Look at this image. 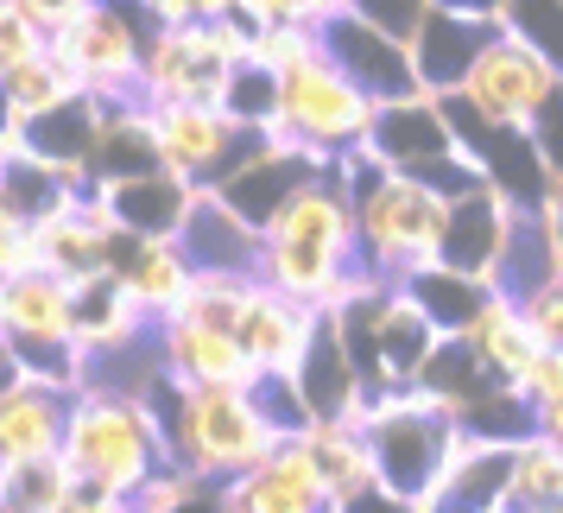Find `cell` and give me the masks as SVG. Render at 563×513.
<instances>
[{
	"label": "cell",
	"instance_id": "cell-1",
	"mask_svg": "<svg viewBox=\"0 0 563 513\" xmlns=\"http://www.w3.org/2000/svg\"><path fill=\"white\" fill-rule=\"evenodd\" d=\"M260 285L285 292L291 305H310L335 317L349 310L355 298L380 292V273L361 260V216H355V197L342 190L335 172L310 178L285 216L266 229V260H260Z\"/></svg>",
	"mask_w": 563,
	"mask_h": 513
},
{
	"label": "cell",
	"instance_id": "cell-2",
	"mask_svg": "<svg viewBox=\"0 0 563 513\" xmlns=\"http://www.w3.org/2000/svg\"><path fill=\"white\" fill-rule=\"evenodd\" d=\"M158 425L172 444V469L197 476L209 488H234L241 476H254L260 462H273L285 450V437L266 425V412L254 406V393L241 386H158Z\"/></svg>",
	"mask_w": 563,
	"mask_h": 513
},
{
	"label": "cell",
	"instance_id": "cell-3",
	"mask_svg": "<svg viewBox=\"0 0 563 513\" xmlns=\"http://www.w3.org/2000/svg\"><path fill=\"white\" fill-rule=\"evenodd\" d=\"M342 190L355 197L361 216V260L380 273L386 285H406L418 273L443 266V234H450V204L431 184L386 172L374 153H355L335 165Z\"/></svg>",
	"mask_w": 563,
	"mask_h": 513
},
{
	"label": "cell",
	"instance_id": "cell-4",
	"mask_svg": "<svg viewBox=\"0 0 563 513\" xmlns=\"http://www.w3.org/2000/svg\"><path fill=\"white\" fill-rule=\"evenodd\" d=\"M64 462L77 469V482L102 488V494H121V501H140L146 482L172 469V444H165V425H158L153 400L89 386L70 406Z\"/></svg>",
	"mask_w": 563,
	"mask_h": 513
},
{
	"label": "cell",
	"instance_id": "cell-5",
	"mask_svg": "<svg viewBox=\"0 0 563 513\" xmlns=\"http://www.w3.org/2000/svg\"><path fill=\"white\" fill-rule=\"evenodd\" d=\"M374 114H380V108L367 102L330 57H317V64H305V70L279 77V114H273V128L266 133L285 140V146L317 153L323 165H342V159L367 153Z\"/></svg>",
	"mask_w": 563,
	"mask_h": 513
},
{
	"label": "cell",
	"instance_id": "cell-6",
	"mask_svg": "<svg viewBox=\"0 0 563 513\" xmlns=\"http://www.w3.org/2000/svg\"><path fill=\"white\" fill-rule=\"evenodd\" d=\"M146 45H153V20L140 0H96L77 26L52 39V52L70 64V77L102 102H140Z\"/></svg>",
	"mask_w": 563,
	"mask_h": 513
},
{
	"label": "cell",
	"instance_id": "cell-7",
	"mask_svg": "<svg viewBox=\"0 0 563 513\" xmlns=\"http://www.w3.org/2000/svg\"><path fill=\"white\" fill-rule=\"evenodd\" d=\"M153 133H158V165L172 178H184L190 190H222L273 140L260 128H241L222 108H153Z\"/></svg>",
	"mask_w": 563,
	"mask_h": 513
},
{
	"label": "cell",
	"instance_id": "cell-8",
	"mask_svg": "<svg viewBox=\"0 0 563 513\" xmlns=\"http://www.w3.org/2000/svg\"><path fill=\"white\" fill-rule=\"evenodd\" d=\"M234 64L216 52L209 26L153 32L146 64H140V102L146 108H229Z\"/></svg>",
	"mask_w": 563,
	"mask_h": 513
},
{
	"label": "cell",
	"instance_id": "cell-9",
	"mask_svg": "<svg viewBox=\"0 0 563 513\" xmlns=\"http://www.w3.org/2000/svg\"><path fill=\"white\" fill-rule=\"evenodd\" d=\"M558 96H563V77L538 52H526L519 39H500L482 57V70L468 77V89H462V102L475 108L482 121H494V128H507V133H526V140H532V128L544 121V108L558 102Z\"/></svg>",
	"mask_w": 563,
	"mask_h": 513
},
{
	"label": "cell",
	"instance_id": "cell-10",
	"mask_svg": "<svg viewBox=\"0 0 563 513\" xmlns=\"http://www.w3.org/2000/svg\"><path fill=\"white\" fill-rule=\"evenodd\" d=\"M323 52L342 77L355 83L374 108H399V102H424L418 70H411V45L386 39L380 26H367L361 13H342L323 26Z\"/></svg>",
	"mask_w": 563,
	"mask_h": 513
},
{
	"label": "cell",
	"instance_id": "cell-11",
	"mask_svg": "<svg viewBox=\"0 0 563 513\" xmlns=\"http://www.w3.org/2000/svg\"><path fill=\"white\" fill-rule=\"evenodd\" d=\"M507 39V26H487V20H462V13H443L431 7V20L411 39V70H418V89L431 102H450L468 89V77L482 70V57Z\"/></svg>",
	"mask_w": 563,
	"mask_h": 513
},
{
	"label": "cell",
	"instance_id": "cell-12",
	"mask_svg": "<svg viewBox=\"0 0 563 513\" xmlns=\"http://www.w3.org/2000/svg\"><path fill=\"white\" fill-rule=\"evenodd\" d=\"M323 330V310L310 305H291L285 292L273 285H254V298H247V317H241V349L254 361L266 381H298V368H305L310 342Z\"/></svg>",
	"mask_w": 563,
	"mask_h": 513
},
{
	"label": "cell",
	"instance_id": "cell-13",
	"mask_svg": "<svg viewBox=\"0 0 563 513\" xmlns=\"http://www.w3.org/2000/svg\"><path fill=\"white\" fill-rule=\"evenodd\" d=\"M519 229V204H507L500 190H475L450 204V234H443V266L462 273V280H482L500 292V260H507V241Z\"/></svg>",
	"mask_w": 563,
	"mask_h": 513
},
{
	"label": "cell",
	"instance_id": "cell-14",
	"mask_svg": "<svg viewBox=\"0 0 563 513\" xmlns=\"http://www.w3.org/2000/svg\"><path fill=\"white\" fill-rule=\"evenodd\" d=\"M70 406H77V393L20 374L0 393V469L7 462H32V457H57L64 432H70Z\"/></svg>",
	"mask_w": 563,
	"mask_h": 513
},
{
	"label": "cell",
	"instance_id": "cell-15",
	"mask_svg": "<svg viewBox=\"0 0 563 513\" xmlns=\"http://www.w3.org/2000/svg\"><path fill=\"white\" fill-rule=\"evenodd\" d=\"M367 153L380 159L386 172H399V178H424L431 165L443 159H456V133H450V114L443 102H399V108H380L374 114V133H367Z\"/></svg>",
	"mask_w": 563,
	"mask_h": 513
},
{
	"label": "cell",
	"instance_id": "cell-16",
	"mask_svg": "<svg viewBox=\"0 0 563 513\" xmlns=\"http://www.w3.org/2000/svg\"><path fill=\"white\" fill-rule=\"evenodd\" d=\"M153 349H158V368L178 386H241V393L260 386V368L247 361L241 336L190 330V324H158Z\"/></svg>",
	"mask_w": 563,
	"mask_h": 513
},
{
	"label": "cell",
	"instance_id": "cell-17",
	"mask_svg": "<svg viewBox=\"0 0 563 513\" xmlns=\"http://www.w3.org/2000/svg\"><path fill=\"white\" fill-rule=\"evenodd\" d=\"M38 241H45V273H57L70 285H89L102 273H114V254H121V229H114V216L102 209L96 190L77 209H64L57 222H45Z\"/></svg>",
	"mask_w": 563,
	"mask_h": 513
},
{
	"label": "cell",
	"instance_id": "cell-18",
	"mask_svg": "<svg viewBox=\"0 0 563 513\" xmlns=\"http://www.w3.org/2000/svg\"><path fill=\"white\" fill-rule=\"evenodd\" d=\"M184 260L197 266V273H234V280H260V260H266V234L247 229L241 216H234L216 190H203L197 197V209H190V222H184L178 234Z\"/></svg>",
	"mask_w": 563,
	"mask_h": 513
},
{
	"label": "cell",
	"instance_id": "cell-19",
	"mask_svg": "<svg viewBox=\"0 0 563 513\" xmlns=\"http://www.w3.org/2000/svg\"><path fill=\"white\" fill-rule=\"evenodd\" d=\"M96 197L114 216V229L133 234V241H178L203 190H190L172 172H146V178H128V184H102Z\"/></svg>",
	"mask_w": 563,
	"mask_h": 513
},
{
	"label": "cell",
	"instance_id": "cell-20",
	"mask_svg": "<svg viewBox=\"0 0 563 513\" xmlns=\"http://www.w3.org/2000/svg\"><path fill=\"white\" fill-rule=\"evenodd\" d=\"M229 513H335V501L317 476L310 450L291 437L273 462H260L254 476H241L229 488Z\"/></svg>",
	"mask_w": 563,
	"mask_h": 513
},
{
	"label": "cell",
	"instance_id": "cell-21",
	"mask_svg": "<svg viewBox=\"0 0 563 513\" xmlns=\"http://www.w3.org/2000/svg\"><path fill=\"white\" fill-rule=\"evenodd\" d=\"M114 280L128 285V298L146 310V317H153V330H158V324H172V317H178V305L190 298L197 266L184 260L178 241H133V234H121Z\"/></svg>",
	"mask_w": 563,
	"mask_h": 513
},
{
	"label": "cell",
	"instance_id": "cell-22",
	"mask_svg": "<svg viewBox=\"0 0 563 513\" xmlns=\"http://www.w3.org/2000/svg\"><path fill=\"white\" fill-rule=\"evenodd\" d=\"M462 349L482 361V368H487L500 386H512V393L526 386V374H532L538 356H544V342L532 336V324H526L519 298H507V292H500V298H494V305L475 317V330L462 336Z\"/></svg>",
	"mask_w": 563,
	"mask_h": 513
},
{
	"label": "cell",
	"instance_id": "cell-23",
	"mask_svg": "<svg viewBox=\"0 0 563 513\" xmlns=\"http://www.w3.org/2000/svg\"><path fill=\"white\" fill-rule=\"evenodd\" d=\"M298 444L310 450V462H317V476H323V488H330L335 507H349V501H361V494L386 488L367 425H310Z\"/></svg>",
	"mask_w": 563,
	"mask_h": 513
},
{
	"label": "cell",
	"instance_id": "cell-24",
	"mask_svg": "<svg viewBox=\"0 0 563 513\" xmlns=\"http://www.w3.org/2000/svg\"><path fill=\"white\" fill-rule=\"evenodd\" d=\"M399 292H411L418 298V310L437 324V336L443 342H462V336L475 330V317H482L500 292L482 280H462V273H450V266H431V273H418V280H406Z\"/></svg>",
	"mask_w": 563,
	"mask_h": 513
},
{
	"label": "cell",
	"instance_id": "cell-25",
	"mask_svg": "<svg viewBox=\"0 0 563 513\" xmlns=\"http://www.w3.org/2000/svg\"><path fill=\"white\" fill-rule=\"evenodd\" d=\"M77 96H89L77 77H70V64L57 52L32 57V64H20V70H7L0 77V102H7V114L26 128V121H38V114H52V108L77 102Z\"/></svg>",
	"mask_w": 563,
	"mask_h": 513
},
{
	"label": "cell",
	"instance_id": "cell-26",
	"mask_svg": "<svg viewBox=\"0 0 563 513\" xmlns=\"http://www.w3.org/2000/svg\"><path fill=\"white\" fill-rule=\"evenodd\" d=\"M70 494H77V469L64 462V450L0 469V513H64Z\"/></svg>",
	"mask_w": 563,
	"mask_h": 513
},
{
	"label": "cell",
	"instance_id": "cell-27",
	"mask_svg": "<svg viewBox=\"0 0 563 513\" xmlns=\"http://www.w3.org/2000/svg\"><path fill=\"white\" fill-rule=\"evenodd\" d=\"M507 501H512V513L563 507V450H558V444H544V437H526V444H512Z\"/></svg>",
	"mask_w": 563,
	"mask_h": 513
},
{
	"label": "cell",
	"instance_id": "cell-28",
	"mask_svg": "<svg viewBox=\"0 0 563 513\" xmlns=\"http://www.w3.org/2000/svg\"><path fill=\"white\" fill-rule=\"evenodd\" d=\"M254 285H260V280H234V273H197V285H190V298L178 305V317H172V324L234 336V330H241V317H247Z\"/></svg>",
	"mask_w": 563,
	"mask_h": 513
},
{
	"label": "cell",
	"instance_id": "cell-29",
	"mask_svg": "<svg viewBox=\"0 0 563 513\" xmlns=\"http://www.w3.org/2000/svg\"><path fill=\"white\" fill-rule=\"evenodd\" d=\"M323 52V26H285V20H273V26L254 32V70H266V77H291V70H305V64H317Z\"/></svg>",
	"mask_w": 563,
	"mask_h": 513
},
{
	"label": "cell",
	"instance_id": "cell-30",
	"mask_svg": "<svg viewBox=\"0 0 563 513\" xmlns=\"http://www.w3.org/2000/svg\"><path fill=\"white\" fill-rule=\"evenodd\" d=\"M507 39H519L526 52H538L563 77V0H507Z\"/></svg>",
	"mask_w": 563,
	"mask_h": 513
},
{
	"label": "cell",
	"instance_id": "cell-31",
	"mask_svg": "<svg viewBox=\"0 0 563 513\" xmlns=\"http://www.w3.org/2000/svg\"><path fill=\"white\" fill-rule=\"evenodd\" d=\"M45 52H52V39L32 26L13 0H0V77L20 70V64H32V57H45Z\"/></svg>",
	"mask_w": 563,
	"mask_h": 513
},
{
	"label": "cell",
	"instance_id": "cell-32",
	"mask_svg": "<svg viewBox=\"0 0 563 513\" xmlns=\"http://www.w3.org/2000/svg\"><path fill=\"white\" fill-rule=\"evenodd\" d=\"M437 0H355V13L367 20V26H380L386 39H399V45H411L418 39V26L431 20Z\"/></svg>",
	"mask_w": 563,
	"mask_h": 513
},
{
	"label": "cell",
	"instance_id": "cell-33",
	"mask_svg": "<svg viewBox=\"0 0 563 513\" xmlns=\"http://www.w3.org/2000/svg\"><path fill=\"white\" fill-rule=\"evenodd\" d=\"M519 310H526V324H532V336L551 349V356H563V280L538 285L532 298H519Z\"/></svg>",
	"mask_w": 563,
	"mask_h": 513
},
{
	"label": "cell",
	"instance_id": "cell-34",
	"mask_svg": "<svg viewBox=\"0 0 563 513\" xmlns=\"http://www.w3.org/2000/svg\"><path fill=\"white\" fill-rule=\"evenodd\" d=\"M13 7H20V13H26V20L45 32V39H57V32L77 26V20L89 13V7H96V0H13Z\"/></svg>",
	"mask_w": 563,
	"mask_h": 513
},
{
	"label": "cell",
	"instance_id": "cell-35",
	"mask_svg": "<svg viewBox=\"0 0 563 513\" xmlns=\"http://www.w3.org/2000/svg\"><path fill=\"white\" fill-rule=\"evenodd\" d=\"M519 393H526L532 406H551V400H563V356H551V349H544V356H538V368L526 374V386H519Z\"/></svg>",
	"mask_w": 563,
	"mask_h": 513
},
{
	"label": "cell",
	"instance_id": "cell-36",
	"mask_svg": "<svg viewBox=\"0 0 563 513\" xmlns=\"http://www.w3.org/2000/svg\"><path fill=\"white\" fill-rule=\"evenodd\" d=\"M335 513H431V507L393 494V488H374V494H361V501H349V507H335Z\"/></svg>",
	"mask_w": 563,
	"mask_h": 513
},
{
	"label": "cell",
	"instance_id": "cell-37",
	"mask_svg": "<svg viewBox=\"0 0 563 513\" xmlns=\"http://www.w3.org/2000/svg\"><path fill=\"white\" fill-rule=\"evenodd\" d=\"M64 513H133V501H121V494H102V488L77 482V494H70V507Z\"/></svg>",
	"mask_w": 563,
	"mask_h": 513
},
{
	"label": "cell",
	"instance_id": "cell-38",
	"mask_svg": "<svg viewBox=\"0 0 563 513\" xmlns=\"http://www.w3.org/2000/svg\"><path fill=\"white\" fill-rule=\"evenodd\" d=\"M443 13H462V20H487V26H500L507 20V0H437Z\"/></svg>",
	"mask_w": 563,
	"mask_h": 513
},
{
	"label": "cell",
	"instance_id": "cell-39",
	"mask_svg": "<svg viewBox=\"0 0 563 513\" xmlns=\"http://www.w3.org/2000/svg\"><path fill=\"white\" fill-rule=\"evenodd\" d=\"M538 216H544V229H551V241H558V273H563V184L551 190V204L538 209Z\"/></svg>",
	"mask_w": 563,
	"mask_h": 513
},
{
	"label": "cell",
	"instance_id": "cell-40",
	"mask_svg": "<svg viewBox=\"0 0 563 513\" xmlns=\"http://www.w3.org/2000/svg\"><path fill=\"white\" fill-rule=\"evenodd\" d=\"M538 437H544V444H558V450H563V400H551V406H538Z\"/></svg>",
	"mask_w": 563,
	"mask_h": 513
},
{
	"label": "cell",
	"instance_id": "cell-41",
	"mask_svg": "<svg viewBox=\"0 0 563 513\" xmlns=\"http://www.w3.org/2000/svg\"><path fill=\"white\" fill-rule=\"evenodd\" d=\"M330 13H355V0H330Z\"/></svg>",
	"mask_w": 563,
	"mask_h": 513
},
{
	"label": "cell",
	"instance_id": "cell-42",
	"mask_svg": "<svg viewBox=\"0 0 563 513\" xmlns=\"http://www.w3.org/2000/svg\"><path fill=\"white\" fill-rule=\"evenodd\" d=\"M544 513H563V507H544Z\"/></svg>",
	"mask_w": 563,
	"mask_h": 513
},
{
	"label": "cell",
	"instance_id": "cell-43",
	"mask_svg": "<svg viewBox=\"0 0 563 513\" xmlns=\"http://www.w3.org/2000/svg\"><path fill=\"white\" fill-rule=\"evenodd\" d=\"M140 7H146V0H140Z\"/></svg>",
	"mask_w": 563,
	"mask_h": 513
}]
</instances>
